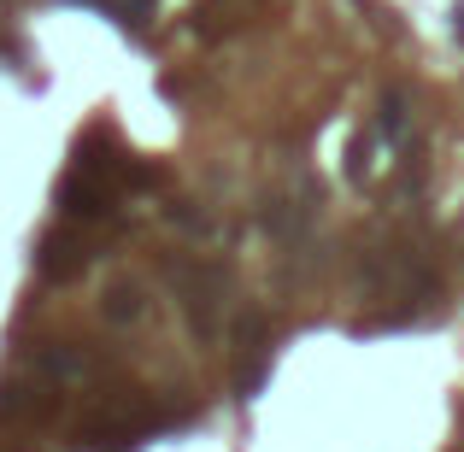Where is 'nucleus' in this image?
<instances>
[{
  "mask_svg": "<svg viewBox=\"0 0 464 452\" xmlns=\"http://www.w3.org/2000/svg\"><path fill=\"white\" fill-rule=\"evenodd\" d=\"M82 259H89V253H82V241H71V236H53V241L42 247V271H47V276H71Z\"/></svg>",
  "mask_w": 464,
  "mask_h": 452,
  "instance_id": "f03ea898",
  "label": "nucleus"
},
{
  "mask_svg": "<svg viewBox=\"0 0 464 452\" xmlns=\"http://www.w3.org/2000/svg\"><path fill=\"white\" fill-rule=\"evenodd\" d=\"M141 312H148L141 288H136V283H112V294H106V317H118V323H136Z\"/></svg>",
  "mask_w": 464,
  "mask_h": 452,
  "instance_id": "7ed1b4c3",
  "label": "nucleus"
},
{
  "mask_svg": "<svg viewBox=\"0 0 464 452\" xmlns=\"http://www.w3.org/2000/svg\"><path fill=\"white\" fill-rule=\"evenodd\" d=\"M400 148H406V101H400V94H388V101L371 112V124L359 130V141H353V159H347L353 182L382 177L388 153H400Z\"/></svg>",
  "mask_w": 464,
  "mask_h": 452,
  "instance_id": "f257e3e1",
  "label": "nucleus"
}]
</instances>
